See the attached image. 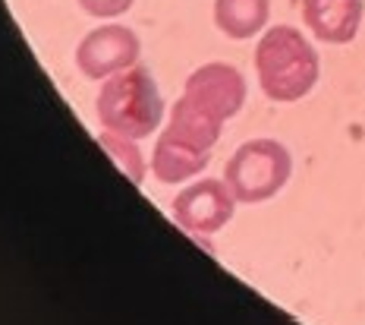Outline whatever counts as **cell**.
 Segmentation results:
<instances>
[{"mask_svg":"<svg viewBox=\"0 0 365 325\" xmlns=\"http://www.w3.org/2000/svg\"><path fill=\"white\" fill-rule=\"evenodd\" d=\"M98 146L117 161V168L123 171L133 184L145 180V161H142V152H139V146H135V139H126V136H117V133H101L98 136Z\"/></svg>","mask_w":365,"mask_h":325,"instance_id":"8fae6325","label":"cell"},{"mask_svg":"<svg viewBox=\"0 0 365 325\" xmlns=\"http://www.w3.org/2000/svg\"><path fill=\"white\" fill-rule=\"evenodd\" d=\"M293 174V158L277 139H249L230 155L224 168V184L242 206H255L287 186Z\"/></svg>","mask_w":365,"mask_h":325,"instance_id":"3957f363","label":"cell"},{"mask_svg":"<svg viewBox=\"0 0 365 325\" xmlns=\"http://www.w3.org/2000/svg\"><path fill=\"white\" fill-rule=\"evenodd\" d=\"M237 196L224 180H195L173 199V221L189 234H215L233 218Z\"/></svg>","mask_w":365,"mask_h":325,"instance_id":"5b68a950","label":"cell"},{"mask_svg":"<svg viewBox=\"0 0 365 325\" xmlns=\"http://www.w3.org/2000/svg\"><path fill=\"white\" fill-rule=\"evenodd\" d=\"M182 98H189L192 104H199L202 111H208L211 117L224 124V120L237 117L246 104V79L230 64H205L189 73Z\"/></svg>","mask_w":365,"mask_h":325,"instance_id":"8992f818","label":"cell"},{"mask_svg":"<svg viewBox=\"0 0 365 325\" xmlns=\"http://www.w3.org/2000/svg\"><path fill=\"white\" fill-rule=\"evenodd\" d=\"M362 0H302V22L324 44L353 41L362 29Z\"/></svg>","mask_w":365,"mask_h":325,"instance_id":"52a82bcc","label":"cell"},{"mask_svg":"<svg viewBox=\"0 0 365 325\" xmlns=\"http://www.w3.org/2000/svg\"><path fill=\"white\" fill-rule=\"evenodd\" d=\"M220 126L224 124H220L217 117H211L208 111H202L199 104H192L189 98H180L170 111L167 130L173 136H180V139L192 142V146H199V149H211L220 139Z\"/></svg>","mask_w":365,"mask_h":325,"instance_id":"30bf717a","label":"cell"},{"mask_svg":"<svg viewBox=\"0 0 365 325\" xmlns=\"http://www.w3.org/2000/svg\"><path fill=\"white\" fill-rule=\"evenodd\" d=\"M211 161L208 149H199L192 142L180 139L170 130L161 133V139L155 142V155H151V171L161 184H180V180H189L195 174L205 171V164Z\"/></svg>","mask_w":365,"mask_h":325,"instance_id":"ba28073f","label":"cell"},{"mask_svg":"<svg viewBox=\"0 0 365 325\" xmlns=\"http://www.w3.org/2000/svg\"><path fill=\"white\" fill-rule=\"evenodd\" d=\"M98 120L108 133L145 139L161 126L164 101L145 66H129L104 79L98 92Z\"/></svg>","mask_w":365,"mask_h":325,"instance_id":"7a4b0ae2","label":"cell"},{"mask_svg":"<svg viewBox=\"0 0 365 325\" xmlns=\"http://www.w3.org/2000/svg\"><path fill=\"white\" fill-rule=\"evenodd\" d=\"M318 54L293 26H274L255 48V73L262 92L277 104L306 98L318 82Z\"/></svg>","mask_w":365,"mask_h":325,"instance_id":"6da1fadb","label":"cell"},{"mask_svg":"<svg viewBox=\"0 0 365 325\" xmlns=\"http://www.w3.org/2000/svg\"><path fill=\"white\" fill-rule=\"evenodd\" d=\"M271 0H215V26L227 39L246 41L268 26Z\"/></svg>","mask_w":365,"mask_h":325,"instance_id":"9c48e42d","label":"cell"},{"mask_svg":"<svg viewBox=\"0 0 365 325\" xmlns=\"http://www.w3.org/2000/svg\"><path fill=\"white\" fill-rule=\"evenodd\" d=\"M135 0H79V6L86 13L98 19H110V16H123V13L133 6Z\"/></svg>","mask_w":365,"mask_h":325,"instance_id":"7c38bea8","label":"cell"},{"mask_svg":"<svg viewBox=\"0 0 365 325\" xmlns=\"http://www.w3.org/2000/svg\"><path fill=\"white\" fill-rule=\"evenodd\" d=\"M139 35L129 26L110 22V26L91 29L76 48V64L88 79H108L120 70H129L139 60Z\"/></svg>","mask_w":365,"mask_h":325,"instance_id":"277c9868","label":"cell"}]
</instances>
